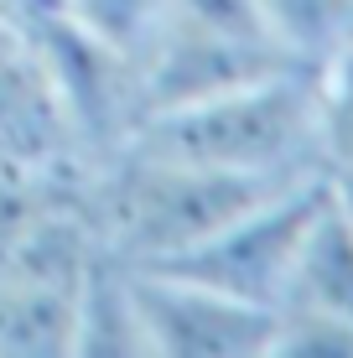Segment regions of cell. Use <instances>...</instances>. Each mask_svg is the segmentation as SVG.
<instances>
[{"mask_svg": "<svg viewBox=\"0 0 353 358\" xmlns=\"http://www.w3.org/2000/svg\"><path fill=\"white\" fill-rule=\"evenodd\" d=\"M27 21H31V16H21V10L10 6V0H0V47H6V42H16V36L27 31Z\"/></svg>", "mask_w": 353, "mask_h": 358, "instance_id": "7c38bea8", "label": "cell"}, {"mask_svg": "<svg viewBox=\"0 0 353 358\" xmlns=\"http://www.w3.org/2000/svg\"><path fill=\"white\" fill-rule=\"evenodd\" d=\"M10 6H16L21 16H47V10H57V0H10Z\"/></svg>", "mask_w": 353, "mask_h": 358, "instance_id": "5bb4252c", "label": "cell"}, {"mask_svg": "<svg viewBox=\"0 0 353 358\" xmlns=\"http://www.w3.org/2000/svg\"><path fill=\"white\" fill-rule=\"evenodd\" d=\"M327 192H333L327 177H307L296 187H281L265 203H254L250 213H239L234 224H224L213 239H203L198 250L177 255L172 265H151V270H172L182 280H198V286H213L234 296V301L275 312L286 301L291 270L301 260V244L317 224Z\"/></svg>", "mask_w": 353, "mask_h": 358, "instance_id": "3957f363", "label": "cell"}, {"mask_svg": "<svg viewBox=\"0 0 353 358\" xmlns=\"http://www.w3.org/2000/svg\"><path fill=\"white\" fill-rule=\"evenodd\" d=\"M271 358H353V327L312 312H275Z\"/></svg>", "mask_w": 353, "mask_h": 358, "instance_id": "8fae6325", "label": "cell"}, {"mask_svg": "<svg viewBox=\"0 0 353 358\" xmlns=\"http://www.w3.org/2000/svg\"><path fill=\"white\" fill-rule=\"evenodd\" d=\"M333 182V197H338V208L348 213V224H353V171H338V177H327Z\"/></svg>", "mask_w": 353, "mask_h": 358, "instance_id": "4fadbf2b", "label": "cell"}, {"mask_svg": "<svg viewBox=\"0 0 353 358\" xmlns=\"http://www.w3.org/2000/svg\"><path fill=\"white\" fill-rule=\"evenodd\" d=\"M275 312H312V317L353 327V224L338 208L333 192H327L317 224H312L307 244H301V260L291 270L286 301Z\"/></svg>", "mask_w": 353, "mask_h": 358, "instance_id": "52a82bcc", "label": "cell"}, {"mask_svg": "<svg viewBox=\"0 0 353 358\" xmlns=\"http://www.w3.org/2000/svg\"><path fill=\"white\" fill-rule=\"evenodd\" d=\"M130 145L172 162L234 171L254 182H307L322 171V125H317V73L281 68L271 78L156 109L141 120Z\"/></svg>", "mask_w": 353, "mask_h": 358, "instance_id": "7a4b0ae2", "label": "cell"}, {"mask_svg": "<svg viewBox=\"0 0 353 358\" xmlns=\"http://www.w3.org/2000/svg\"><path fill=\"white\" fill-rule=\"evenodd\" d=\"M0 177L16 182L89 177V156L73 135L52 73L31 47V31L0 47Z\"/></svg>", "mask_w": 353, "mask_h": 358, "instance_id": "5b68a950", "label": "cell"}, {"mask_svg": "<svg viewBox=\"0 0 353 358\" xmlns=\"http://www.w3.org/2000/svg\"><path fill=\"white\" fill-rule=\"evenodd\" d=\"M260 10L296 68L317 73L353 47V0H260Z\"/></svg>", "mask_w": 353, "mask_h": 358, "instance_id": "ba28073f", "label": "cell"}, {"mask_svg": "<svg viewBox=\"0 0 353 358\" xmlns=\"http://www.w3.org/2000/svg\"><path fill=\"white\" fill-rule=\"evenodd\" d=\"M73 358H151L136 301V270L115 255H94L73 312Z\"/></svg>", "mask_w": 353, "mask_h": 358, "instance_id": "8992f818", "label": "cell"}, {"mask_svg": "<svg viewBox=\"0 0 353 358\" xmlns=\"http://www.w3.org/2000/svg\"><path fill=\"white\" fill-rule=\"evenodd\" d=\"M317 125H322V171H353V47L317 68Z\"/></svg>", "mask_w": 353, "mask_h": 358, "instance_id": "30bf717a", "label": "cell"}, {"mask_svg": "<svg viewBox=\"0 0 353 358\" xmlns=\"http://www.w3.org/2000/svg\"><path fill=\"white\" fill-rule=\"evenodd\" d=\"M271 192H281V182L172 162L141 145H125L89 177H78V203L94 239L104 255L125 265H172L177 255L198 250L203 239H213L224 224H234Z\"/></svg>", "mask_w": 353, "mask_h": 358, "instance_id": "6da1fadb", "label": "cell"}, {"mask_svg": "<svg viewBox=\"0 0 353 358\" xmlns=\"http://www.w3.org/2000/svg\"><path fill=\"white\" fill-rule=\"evenodd\" d=\"M151 358H271L275 312L182 280L172 270L130 265Z\"/></svg>", "mask_w": 353, "mask_h": 358, "instance_id": "277c9868", "label": "cell"}, {"mask_svg": "<svg viewBox=\"0 0 353 358\" xmlns=\"http://www.w3.org/2000/svg\"><path fill=\"white\" fill-rule=\"evenodd\" d=\"M177 0H57V10L78 31H89L94 42H104L109 52H120L125 63H145V52L156 47V36L166 31Z\"/></svg>", "mask_w": 353, "mask_h": 358, "instance_id": "9c48e42d", "label": "cell"}]
</instances>
